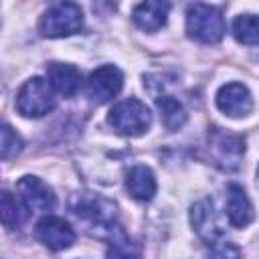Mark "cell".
Segmentation results:
<instances>
[{
	"mask_svg": "<svg viewBox=\"0 0 259 259\" xmlns=\"http://www.w3.org/2000/svg\"><path fill=\"white\" fill-rule=\"evenodd\" d=\"M186 32L190 38L204 42V45H214L219 42L225 32V18L219 8L202 2H194L186 8Z\"/></svg>",
	"mask_w": 259,
	"mask_h": 259,
	"instance_id": "cell-1",
	"label": "cell"
},
{
	"mask_svg": "<svg viewBox=\"0 0 259 259\" xmlns=\"http://www.w3.org/2000/svg\"><path fill=\"white\" fill-rule=\"evenodd\" d=\"M107 121L117 134L136 138V136H142L150 130L152 113H150L146 103L132 97V99H123L117 105H113L109 115H107Z\"/></svg>",
	"mask_w": 259,
	"mask_h": 259,
	"instance_id": "cell-2",
	"label": "cell"
},
{
	"mask_svg": "<svg viewBox=\"0 0 259 259\" xmlns=\"http://www.w3.org/2000/svg\"><path fill=\"white\" fill-rule=\"evenodd\" d=\"M81 28H83V10L75 2L53 4L38 22V30L47 38L71 36Z\"/></svg>",
	"mask_w": 259,
	"mask_h": 259,
	"instance_id": "cell-3",
	"label": "cell"
},
{
	"mask_svg": "<svg viewBox=\"0 0 259 259\" xmlns=\"http://www.w3.org/2000/svg\"><path fill=\"white\" fill-rule=\"evenodd\" d=\"M208 152L212 162L227 172H233L241 166L245 156V138L241 134L227 132L223 127L208 130Z\"/></svg>",
	"mask_w": 259,
	"mask_h": 259,
	"instance_id": "cell-4",
	"label": "cell"
},
{
	"mask_svg": "<svg viewBox=\"0 0 259 259\" xmlns=\"http://www.w3.org/2000/svg\"><path fill=\"white\" fill-rule=\"evenodd\" d=\"M55 107L53 85L42 77H30L16 93V109L24 117H42Z\"/></svg>",
	"mask_w": 259,
	"mask_h": 259,
	"instance_id": "cell-5",
	"label": "cell"
},
{
	"mask_svg": "<svg viewBox=\"0 0 259 259\" xmlns=\"http://www.w3.org/2000/svg\"><path fill=\"white\" fill-rule=\"evenodd\" d=\"M121 87H123V73L115 65H103L95 69L85 83L87 97L97 105L111 101L121 91Z\"/></svg>",
	"mask_w": 259,
	"mask_h": 259,
	"instance_id": "cell-6",
	"label": "cell"
},
{
	"mask_svg": "<svg viewBox=\"0 0 259 259\" xmlns=\"http://www.w3.org/2000/svg\"><path fill=\"white\" fill-rule=\"evenodd\" d=\"M16 190L28 212H51L57 204L53 190L36 176H22L16 182Z\"/></svg>",
	"mask_w": 259,
	"mask_h": 259,
	"instance_id": "cell-7",
	"label": "cell"
},
{
	"mask_svg": "<svg viewBox=\"0 0 259 259\" xmlns=\"http://www.w3.org/2000/svg\"><path fill=\"white\" fill-rule=\"evenodd\" d=\"M36 237L51 251H63V249H69L75 243V231H73V227L65 219L51 217V214L38 221V225H36Z\"/></svg>",
	"mask_w": 259,
	"mask_h": 259,
	"instance_id": "cell-8",
	"label": "cell"
},
{
	"mask_svg": "<svg viewBox=\"0 0 259 259\" xmlns=\"http://www.w3.org/2000/svg\"><path fill=\"white\" fill-rule=\"evenodd\" d=\"M217 107L229 117H245L253 109L251 91L243 83H227L217 91Z\"/></svg>",
	"mask_w": 259,
	"mask_h": 259,
	"instance_id": "cell-9",
	"label": "cell"
},
{
	"mask_svg": "<svg viewBox=\"0 0 259 259\" xmlns=\"http://www.w3.org/2000/svg\"><path fill=\"white\" fill-rule=\"evenodd\" d=\"M190 223L192 229L196 231V235L206 243V245H214L217 241H221L223 229L214 217V208L210 200H200L196 204H192L190 208Z\"/></svg>",
	"mask_w": 259,
	"mask_h": 259,
	"instance_id": "cell-10",
	"label": "cell"
},
{
	"mask_svg": "<svg viewBox=\"0 0 259 259\" xmlns=\"http://www.w3.org/2000/svg\"><path fill=\"white\" fill-rule=\"evenodd\" d=\"M225 210L229 217V223L237 229H245L253 223L255 210L253 204L247 196V192L239 184H229L227 186V198H225Z\"/></svg>",
	"mask_w": 259,
	"mask_h": 259,
	"instance_id": "cell-11",
	"label": "cell"
},
{
	"mask_svg": "<svg viewBox=\"0 0 259 259\" xmlns=\"http://www.w3.org/2000/svg\"><path fill=\"white\" fill-rule=\"evenodd\" d=\"M73 210L79 219H87L97 227H105V229L113 227L115 204L105 198H99V196L79 198V204H73Z\"/></svg>",
	"mask_w": 259,
	"mask_h": 259,
	"instance_id": "cell-12",
	"label": "cell"
},
{
	"mask_svg": "<svg viewBox=\"0 0 259 259\" xmlns=\"http://www.w3.org/2000/svg\"><path fill=\"white\" fill-rule=\"evenodd\" d=\"M168 12H170V4L168 2L148 0V2H142V4H138L134 8L132 20H134V24L138 28H142L146 32H156L166 24Z\"/></svg>",
	"mask_w": 259,
	"mask_h": 259,
	"instance_id": "cell-13",
	"label": "cell"
},
{
	"mask_svg": "<svg viewBox=\"0 0 259 259\" xmlns=\"http://www.w3.org/2000/svg\"><path fill=\"white\" fill-rule=\"evenodd\" d=\"M47 75H49V83L53 85V89L61 93L63 97H73L81 87V73L77 67L69 63H57V61L49 63Z\"/></svg>",
	"mask_w": 259,
	"mask_h": 259,
	"instance_id": "cell-14",
	"label": "cell"
},
{
	"mask_svg": "<svg viewBox=\"0 0 259 259\" xmlns=\"http://www.w3.org/2000/svg\"><path fill=\"white\" fill-rule=\"evenodd\" d=\"M125 188L132 198L148 202L156 194V178L148 166H134L125 174Z\"/></svg>",
	"mask_w": 259,
	"mask_h": 259,
	"instance_id": "cell-15",
	"label": "cell"
},
{
	"mask_svg": "<svg viewBox=\"0 0 259 259\" xmlns=\"http://www.w3.org/2000/svg\"><path fill=\"white\" fill-rule=\"evenodd\" d=\"M107 239V259H140V247L125 235L121 227L113 225L109 229Z\"/></svg>",
	"mask_w": 259,
	"mask_h": 259,
	"instance_id": "cell-16",
	"label": "cell"
},
{
	"mask_svg": "<svg viewBox=\"0 0 259 259\" xmlns=\"http://www.w3.org/2000/svg\"><path fill=\"white\" fill-rule=\"evenodd\" d=\"M156 107L160 111V119H162V123H164L166 130L174 132V130H180L186 123V109L172 95H160V97H156Z\"/></svg>",
	"mask_w": 259,
	"mask_h": 259,
	"instance_id": "cell-17",
	"label": "cell"
},
{
	"mask_svg": "<svg viewBox=\"0 0 259 259\" xmlns=\"http://www.w3.org/2000/svg\"><path fill=\"white\" fill-rule=\"evenodd\" d=\"M233 36L243 45H259V16L241 14L233 20Z\"/></svg>",
	"mask_w": 259,
	"mask_h": 259,
	"instance_id": "cell-18",
	"label": "cell"
},
{
	"mask_svg": "<svg viewBox=\"0 0 259 259\" xmlns=\"http://www.w3.org/2000/svg\"><path fill=\"white\" fill-rule=\"evenodd\" d=\"M28 214V208L22 204V200L18 196H12L8 190L2 192V223L4 227L12 229L18 227Z\"/></svg>",
	"mask_w": 259,
	"mask_h": 259,
	"instance_id": "cell-19",
	"label": "cell"
},
{
	"mask_svg": "<svg viewBox=\"0 0 259 259\" xmlns=\"http://www.w3.org/2000/svg\"><path fill=\"white\" fill-rule=\"evenodd\" d=\"M20 150H22V140H20V136H18L8 123H4V125H2V146H0V156H2V160L14 158Z\"/></svg>",
	"mask_w": 259,
	"mask_h": 259,
	"instance_id": "cell-20",
	"label": "cell"
},
{
	"mask_svg": "<svg viewBox=\"0 0 259 259\" xmlns=\"http://www.w3.org/2000/svg\"><path fill=\"white\" fill-rule=\"evenodd\" d=\"M208 259H241V249L235 243L221 239L214 245H210Z\"/></svg>",
	"mask_w": 259,
	"mask_h": 259,
	"instance_id": "cell-21",
	"label": "cell"
},
{
	"mask_svg": "<svg viewBox=\"0 0 259 259\" xmlns=\"http://www.w3.org/2000/svg\"><path fill=\"white\" fill-rule=\"evenodd\" d=\"M257 186H259V168H257Z\"/></svg>",
	"mask_w": 259,
	"mask_h": 259,
	"instance_id": "cell-22",
	"label": "cell"
}]
</instances>
